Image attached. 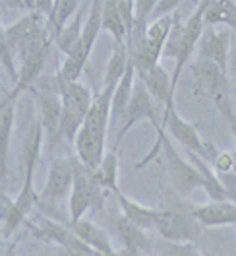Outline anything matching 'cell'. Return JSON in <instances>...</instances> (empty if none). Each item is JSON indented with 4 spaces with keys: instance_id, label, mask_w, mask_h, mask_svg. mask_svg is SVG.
Listing matches in <instances>:
<instances>
[{
    "instance_id": "obj_33",
    "label": "cell",
    "mask_w": 236,
    "mask_h": 256,
    "mask_svg": "<svg viewBox=\"0 0 236 256\" xmlns=\"http://www.w3.org/2000/svg\"><path fill=\"white\" fill-rule=\"evenodd\" d=\"M219 112L225 116V120H227V124H229V128H231V132H233V136H235V140H236V112H235V109H233V105L229 103V105L221 107Z\"/></svg>"
},
{
    "instance_id": "obj_26",
    "label": "cell",
    "mask_w": 236,
    "mask_h": 256,
    "mask_svg": "<svg viewBox=\"0 0 236 256\" xmlns=\"http://www.w3.org/2000/svg\"><path fill=\"white\" fill-rule=\"evenodd\" d=\"M83 6H85V4H83ZM83 6H81V8H83ZM81 8H79L78 14H76V20H72L62 32H60V35L54 37L58 50L64 52L66 56L72 52V48L78 45V41L81 39V33H83V24H81V14H83V10H81Z\"/></svg>"
},
{
    "instance_id": "obj_4",
    "label": "cell",
    "mask_w": 236,
    "mask_h": 256,
    "mask_svg": "<svg viewBox=\"0 0 236 256\" xmlns=\"http://www.w3.org/2000/svg\"><path fill=\"white\" fill-rule=\"evenodd\" d=\"M103 194H105V190L95 182L93 173L89 169H85V165L78 160L76 180H74V188L70 194V222H72V225L78 224L79 220H83L85 212L89 208H101Z\"/></svg>"
},
{
    "instance_id": "obj_22",
    "label": "cell",
    "mask_w": 236,
    "mask_h": 256,
    "mask_svg": "<svg viewBox=\"0 0 236 256\" xmlns=\"http://www.w3.org/2000/svg\"><path fill=\"white\" fill-rule=\"evenodd\" d=\"M95 182L105 192H114L118 194V154L116 150H110L101 161V165L93 171Z\"/></svg>"
},
{
    "instance_id": "obj_28",
    "label": "cell",
    "mask_w": 236,
    "mask_h": 256,
    "mask_svg": "<svg viewBox=\"0 0 236 256\" xmlns=\"http://www.w3.org/2000/svg\"><path fill=\"white\" fill-rule=\"evenodd\" d=\"M0 60H2V66L8 72V76L12 78V82L17 84L19 82V66H16V52L8 45V41H4L2 37H0Z\"/></svg>"
},
{
    "instance_id": "obj_25",
    "label": "cell",
    "mask_w": 236,
    "mask_h": 256,
    "mask_svg": "<svg viewBox=\"0 0 236 256\" xmlns=\"http://www.w3.org/2000/svg\"><path fill=\"white\" fill-rule=\"evenodd\" d=\"M79 8L81 4L78 0H54V10L47 20V26L54 32V37L60 35V32L68 26V20L78 14Z\"/></svg>"
},
{
    "instance_id": "obj_9",
    "label": "cell",
    "mask_w": 236,
    "mask_h": 256,
    "mask_svg": "<svg viewBox=\"0 0 236 256\" xmlns=\"http://www.w3.org/2000/svg\"><path fill=\"white\" fill-rule=\"evenodd\" d=\"M229 52H231V28H205L196 48L198 58L215 62L221 70L229 72Z\"/></svg>"
},
{
    "instance_id": "obj_30",
    "label": "cell",
    "mask_w": 236,
    "mask_h": 256,
    "mask_svg": "<svg viewBox=\"0 0 236 256\" xmlns=\"http://www.w3.org/2000/svg\"><path fill=\"white\" fill-rule=\"evenodd\" d=\"M180 4H182V2H178V0H157V6H155L153 16H151V24H153V22H159V20H163V18H167V16H173V12Z\"/></svg>"
},
{
    "instance_id": "obj_5",
    "label": "cell",
    "mask_w": 236,
    "mask_h": 256,
    "mask_svg": "<svg viewBox=\"0 0 236 256\" xmlns=\"http://www.w3.org/2000/svg\"><path fill=\"white\" fill-rule=\"evenodd\" d=\"M159 235L171 242H194L200 237L202 225L190 212H176V210H157L155 227Z\"/></svg>"
},
{
    "instance_id": "obj_14",
    "label": "cell",
    "mask_w": 236,
    "mask_h": 256,
    "mask_svg": "<svg viewBox=\"0 0 236 256\" xmlns=\"http://www.w3.org/2000/svg\"><path fill=\"white\" fill-rule=\"evenodd\" d=\"M21 94L16 90L12 92H2V105H0V165H2V176L6 175V158L10 150V138H12V128L16 118V101Z\"/></svg>"
},
{
    "instance_id": "obj_32",
    "label": "cell",
    "mask_w": 236,
    "mask_h": 256,
    "mask_svg": "<svg viewBox=\"0 0 236 256\" xmlns=\"http://www.w3.org/2000/svg\"><path fill=\"white\" fill-rule=\"evenodd\" d=\"M219 180L223 182V186H225V190H227V196H229V200L236 204V175L233 171H229V173H219Z\"/></svg>"
},
{
    "instance_id": "obj_6",
    "label": "cell",
    "mask_w": 236,
    "mask_h": 256,
    "mask_svg": "<svg viewBox=\"0 0 236 256\" xmlns=\"http://www.w3.org/2000/svg\"><path fill=\"white\" fill-rule=\"evenodd\" d=\"M205 8H207V0L200 2L198 8L192 12V16L186 20L184 28H182V37H180V47H178V52H176V58H174V72H173V90L176 92V86H178V80L182 76V70L184 66L190 62V58L194 56L196 48H198V43H200V37L205 30L204 24V14Z\"/></svg>"
},
{
    "instance_id": "obj_3",
    "label": "cell",
    "mask_w": 236,
    "mask_h": 256,
    "mask_svg": "<svg viewBox=\"0 0 236 256\" xmlns=\"http://www.w3.org/2000/svg\"><path fill=\"white\" fill-rule=\"evenodd\" d=\"M62 124H60V132L66 140L76 142L79 130L83 126L87 114L91 111L93 99L89 88H85L83 84H70L66 86L62 92Z\"/></svg>"
},
{
    "instance_id": "obj_13",
    "label": "cell",
    "mask_w": 236,
    "mask_h": 256,
    "mask_svg": "<svg viewBox=\"0 0 236 256\" xmlns=\"http://www.w3.org/2000/svg\"><path fill=\"white\" fill-rule=\"evenodd\" d=\"M188 212L202 227H221V225L236 227V204H233L231 200L209 202L205 206H192Z\"/></svg>"
},
{
    "instance_id": "obj_10",
    "label": "cell",
    "mask_w": 236,
    "mask_h": 256,
    "mask_svg": "<svg viewBox=\"0 0 236 256\" xmlns=\"http://www.w3.org/2000/svg\"><path fill=\"white\" fill-rule=\"evenodd\" d=\"M76 167L78 160L76 158H60L50 165V171L47 176V184L41 192L43 198L60 202L64 198H70L74 180H76Z\"/></svg>"
},
{
    "instance_id": "obj_36",
    "label": "cell",
    "mask_w": 236,
    "mask_h": 256,
    "mask_svg": "<svg viewBox=\"0 0 236 256\" xmlns=\"http://www.w3.org/2000/svg\"><path fill=\"white\" fill-rule=\"evenodd\" d=\"M231 30H236V2H231Z\"/></svg>"
},
{
    "instance_id": "obj_15",
    "label": "cell",
    "mask_w": 236,
    "mask_h": 256,
    "mask_svg": "<svg viewBox=\"0 0 236 256\" xmlns=\"http://www.w3.org/2000/svg\"><path fill=\"white\" fill-rule=\"evenodd\" d=\"M110 225L114 227L116 235L120 237V240L124 242V250H126V256L132 254H142L143 250H147L151 244L149 237L145 235V231L140 229L138 225H134L132 222H128L124 216L120 218H112L110 220Z\"/></svg>"
},
{
    "instance_id": "obj_7",
    "label": "cell",
    "mask_w": 236,
    "mask_h": 256,
    "mask_svg": "<svg viewBox=\"0 0 236 256\" xmlns=\"http://www.w3.org/2000/svg\"><path fill=\"white\" fill-rule=\"evenodd\" d=\"M163 134L167 136V132L173 136L176 142L184 146L188 152H194L196 156L200 158H209V150L207 146L202 142L198 130L192 126L190 122H186L178 111H176V105H174V99L165 107V116H163Z\"/></svg>"
},
{
    "instance_id": "obj_23",
    "label": "cell",
    "mask_w": 236,
    "mask_h": 256,
    "mask_svg": "<svg viewBox=\"0 0 236 256\" xmlns=\"http://www.w3.org/2000/svg\"><path fill=\"white\" fill-rule=\"evenodd\" d=\"M103 30L112 33L114 45H124L128 41V32L124 26V20L120 16L118 2L116 0H107L103 2Z\"/></svg>"
},
{
    "instance_id": "obj_31",
    "label": "cell",
    "mask_w": 236,
    "mask_h": 256,
    "mask_svg": "<svg viewBox=\"0 0 236 256\" xmlns=\"http://www.w3.org/2000/svg\"><path fill=\"white\" fill-rule=\"evenodd\" d=\"M66 252H68L70 256H97L93 248H91V246H87L85 242H81L76 235H74L72 240L66 244Z\"/></svg>"
},
{
    "instance_id": "obj_8",
    "label": "cell",
    "mask_w": 236,
    "mask_h": 256,
    "mask_svg": "<svg viewBox=\"0 0 236 256\" xmlns=\"http://www.w3.org/2000/svg\"><path fill=\"white\" fill-rule=\"evenodd\" d=\"M161 152L165 154L167 173L171 176L173 184L176 186V190L184 194L192 188H204V180H202V175L198 173V169L178 154V150L174 148L169 138L163 142Z\"/></svg>"
},
{
    "instance_id": "obj_20",
    "label": "cell",
    "mask_w": 236,
    "mask_h": 256,
    "mask_svg": "<svg viewBox=\"0 0 236 256\" xmlns=\"http://www.w3.org/2000/svg\"><path fill=\"white\" fill-rule=\"evenodd\" d=\"M116 200H118V206L122 208V216L126 218L128 222H132L134 225H138L140 229H153L155 227V216H157V210L145 208L142 204L130 200L128 196H124L122 192L116 194Z\"/></svg>"
},
{
    "instance_id": "obj_16",
    "label": "cell",
    "mask_w": 236,
    "mask_h": 256,
    "mask_svg": "<svg viewBox=\"0 0 236 256\" xmlns=\"http://www.w3.org/2000/svg\"><path fill=\"white\" fill-rule=\"evenodd\" d=\"M72 231H74V235H76L81 242H85L87 246H91L95 252L105 254V256L116 254V250H114L110 239L107 237V233H105L101 227H97L93 222H89V220H79L78 224L72 225Z\"/></svg>"
},
{
    "instance_id": "obj_11",
    "label": "cell",
    "mask_w": 236,
    "mask_h": 256,
    "mask_svg": "<svg viewBox=\"0 0 236 256\" xmlns=\"http://www.w3.org/2000/svg\"><path fill=\"white\" fill-rule=\"evenodd\" d=\"M35 103H37V118L41 122V126L45 130V136L48 142L52 144L54 138L60 132L62 124V97L58 92H54L52 88H43L35 94Z\"/></svg>"
},
{
    "instance_id": "obj_35",
    "label": "cell",
    "mask_w": 236,
    "mask_h": 256,
    "mask_svg": "<svg viewBox=\"0 0 236 256\" xmlns=\"http://www.w3.org/2000/svg\"><path fill=\"white\" fill-rule=\"evenodd\" d=\"M0 202H2V210H0V218H2V224L8 220V216H10V212L14 208V200H10L6 194H2L0 196Z\"/></svg>"
},
{
    "instance_id": "obj_38",
    "label": "cell",
    "mask_w": 236,
    "mask_h": 256,
    "mask_svg": "<svg viewBox=\"0 0 236 256\" xmlns=\"http://www.w3.org/2000/svg\"><path fill=\"white\" fill-rule=\"evenodd\" d=\"M233 173L236 175V154L233 156Z\"/></svg>"
},
{
    "instance_id": "obj_29",
    "label": "cell",
    "mask_w": 236,
    "mask_h": 256,
    "mask_svg": "<svg viewBox=\"0 0 236 256\" xmlns=\"http://www.w3.org/2000/svg\"><path fill=\"white\" fill-rule=\"evenodd\" d=\"M161 254L163 256H202L192 242H163L161 244Z\"/></svg>"
},
{
    "instance_id": "obj_21",
    "label": "cell",
    "mask_w": 236,
    "mask_h": 256,
    "mask_svg": "<svg viewBox=\"0 0 236 256\" xmlns=\"http://www.w3.org/2000/svg\"><path fill=\"white\" fill-rule=\"evenodd\" d=\"M188 156H190V163H192V165L198 169V173L202 175L204 190L207 192V196L211 198V202H225V200H229L227 190H225L223 182L219 180V175H215V173L211 171V167L205 163L204 158L196 156L194 152H188Z\"/></svg>"
},
{
    "instance_id": "obj_27",
    "label": "cell",
    "mask_w": 236,
    "mask_h": 256,
    "mask_svg": "<svg viewBox=\"0 0 236 256\" xmlns=\"http://www.w3.org/2000/svg\"><path fill=\"white\" fill-rule=\"evenodd\" d=\"M35 235L39 239L47 240V242H54V244H60V246L66 248V244L74 237V231H66L62 225L52 224V222L45 220L39 227H35Z\"/></svg>"
},
{
    "instance_id": "obj_37",
    "label": "cell",
    "mask_w": 236,
    "mask_h": 256,
    "mask_svg": "<svg viewBox=\"0 0 236 256\" xmlns=\"http://www.w3.org/2000/svg\"><path fill=\"white\" fill-rule=\"evenodd\" d=\"M233 92H235V96H236V68H235V74H233Z\"/></svg>"
},
{
    "instance_id": "obj_39",
    "label": "cell",
    "mask_w": 236,
    "mask_h": 256,
    "mask_svg": "<svg viewBox=\"0 0 236 256\" xmlns=\"http://www.w3.org/2000/svg\"><path fill=\"white\" fill-rule=\"evenodd\" d=\"M132 256H142V254H132Z\"/></svg>"
},
{
    "instance_id": "obj_12",
    "label": "cell",
    "mask_w": 236,
    "mask_h": 256,
    "mask_svg": "<svg viewBox=\"0 0 236 256\" xmlns=\"http://www.w3.org/2000/svg\"><path fill=\"white\" fill-rule=\"evenodd\" d=\"M192 70L200 78V82L204 84V88L211 96V99L215 101L217 109L231 103V92H229L231 82H229V76H227L225 70H221L215 62L200 60V58L192 64Z\"/></svg>"
},
{
    "instance_id": "obj_18",
    "label": "cell",
    "mask_w": 236,
    "mask_h": 256,
    "mask_svg": "<svg viewBox=\"0 0 236 256\" xmlns=\"http://www.w3.org/2000/svg\"><path fill=\"white\" fill-rule=\"evenodd\" d=\"M140 78V76H138ZM143 84L147 88V92L153 96L155 101H159L161 105H169L174 99V92L173 90V76H169V72L159 64L155 66L151 72H147L145 76H142Z\"/></svg>"
},
{
    "instance_id": "obj_19",
    "label": "cell",
    "mask_w": 236,
    "mask_h": 256,
    "mask_svg": "<svg viewBox=\"0 0 236 256\" xmlns=\"http://www.w3.org/2000/svg\"><path fill=\"white\" fill-rule=\"evenodd\" d=\"M136 74L138 72H136L134 64L130 62L124 78L120 80V84L116 86V90L112 94V105H110V118H112V122H118V120L126 118L128 105H130V99H132V94H134Z\"/></svg>"
},
{
    "instance_id": "obj_24",
    "label": "cell",
    "mask_w": 236,
    "mask_h": 256,
    "mask_svg": "<svg viewBox=\"0 0 236 256\" xmlns=\"http://www.w3.org/2000/svg\"><path fill=\"white\" fill-rule=\"evenodd\" d=\"M128 66H130V52H128L126 43L124 45H114L112 56H110L107 70H105V80H103V88L105 86H116L124 78Z\"/></svg>"
},
{
    "instance_id": "obj_17",
    "label": "cell",
    "mask_w": 236,
    "mask_h": 256,
    "mask_svg": "<svg viewBox=\"0 0 236 256\" xmlns=\"http://www.w3.org/2000/svg\"><path fill=\"white\" fill-rule=\"evenodd\" d=\"M48 47H50V43L45 45L43 48H39V50L31 52L29 56H25V58L19 62V82H17L16 88H14L17 94L25 92L29 86H33L35 82L39 80V76H41L43 70H45Z\"/></svg>"
},
{
    "instance_id": "obj_1",
    "label": "cell",
    "mask_w": 236,
    "mask_h": 256,
    "mask_svg": "<svg viewBox=\"0 0 236 256\" xmlns=\"http://www.w3.org/2000/svg\"><path fill=\"white\" fill-rule=\"evenodd\" d=\"M118 86V84H116ZM116 86H105L101 94H97L91 105V111L87 114L83 126L76 138V152L78 160L93 173L95 169L105 160V142H107V130H109L110 105H112V94Z\"/></svg>"
},
{
    "instance_id": "obj_34",
    "label": "cell",
    "mask_w": 236,
    "mask_h": 256,
    "mask_svg": "<svg viewBox=\"0 0 236 256\" xmlns=\"http://www.w3.org/2000/svg\"><path fill=\"white\" fill-rule=\"evenodd\" d=\"M215 169H217L219 173H229V171H233V156H231V154L215 156Z\"/></svg>"
},
{
    "instance_id": "obj_2",
    "label": "cell",
    "mask_w": 236,
    "mask_h": 256,
    "mask_svg": "<svg viewBox=\"0 0 236 256\" xmlns=\"http://www.w3.org/2000/svg\"><path fill=\"white\" fill-rule=\"evenodd\" d=\"M173 26L174 16H167L159 22H153L142 41L128 47L130 62L134 64L140 78L145 76L147 72H151L155 66H159V58L163 56V50H165L169 35L173 32Z\"/></svg>"
}]
</instances>
